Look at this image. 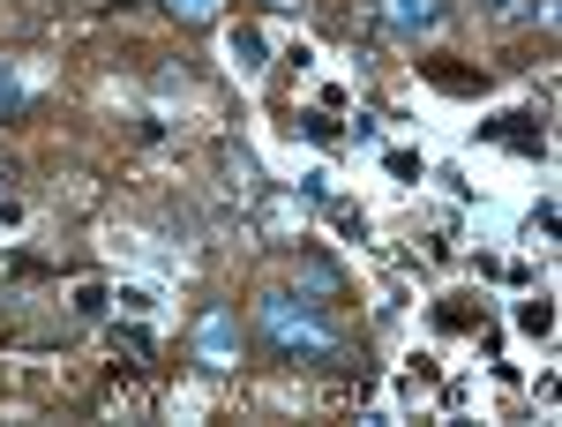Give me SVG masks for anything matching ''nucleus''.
Segmentation results:
<instances>
[{
	"instance_id": "nucleus-1",
	"label": "nucleus",
	"mask_w": 562,
	"mask_h": 427,
	"mask_svg": "<svg viewBox=\"0 0 562 427\" xmlns=\"http://www.w3.org/2000/svg\"><path fill=\"white\" fill-rule=\"evenodd\" d=\"M256 338L278 352V360H307V368H360L352 338L330 323V307H315L307 293H262L256 300Z\"/></svg>"
},
{
	"instance_id": "nucleus-2",
	"label": "nucleus",
	"mask_w": 562,
	"mask_h": 427,
	"mask_svg": "<svg viewBox=\"0 0 562 427\" xmlns=\"http://www.w3.org/2000/svg\"><path fill=\"white\" fill-rule=\"evenodd\" d=\"M240 352H248V330H240V315H233L225 300H211V307L195 315V360L225 375V368H240Z\"/></svg>"
},
{
	"instance_id": "nucleus-3",
	"label": "nucleus",
	"mask_w": 562,
	"mask_h": 427,
	"mask_svg": "<svg viewBox=\"0 0 562 427\" xmlns=\"http://www.w3.org/2000/svg\"><path fill=\"white\" fill-rule=\"evenodd\" d=\"M383 23L397 38H435L450 23V0H383Z\"/></svg>"
},
{
	"instance_id": "nucleus-4",
	"label": "nucleus",
	"mask_w": 562,
	"mask_h": 427,
	"mask_svg": "<svg viewBox=\"0 0 562 427\" xmlns=\"http://www.w3.org/2000/svg\"><path fill=\"white\" fill-rule=\"evenodd\" d=\"M293 293H307L315 307H338V300H346V270L323 256V248H307V256H301V285H293Z\"/></svg>"
},
{
	"instance_id": "nucleus-5",
	"label": "nucleus",
	"mask_w": 562,
	"mask_h": 427,
	"mask_svg": "<svg viewBox=\"0 0 562 427\" xmlns=\"http://www.w3.org/2000/svg\"><path fill=\"white\" fill-rule=\"evenodd\" d=\"M31 113V83H23V60L0 53V121H23Z\"/></svg>"
},
{
	"instance_id": "nucleus-6",
	"label": "nucleus",
	"mask_w": 562,
	"mask_h": 427,
	"mask_svg": "<svg viewBox=\"0 0 562 427\" xmlns=\"http://www.w3.org/2000/svg\"><path fill=\"white\" fill-rule=\"evenodd\" d=\"M166 15H173L180 31H211L217 15H225V0H166Z\"/></svg>"
},
{
	"instance_id": "nucleus-7",
	"label": "nucleus",
	"mask_w": 562,
	"mask_h": 427,
	"mask_svg": "<svg viewBox=\"0 0 562 427\" xmlns=\"http://www.w3.org/2000/svg\"><path fill=\"white\" fill-rule=\"evenodd\" d=\"M233 68L240 76H262L270 60H262V31H233Z\"/></svg>"
},
{
	"instance_id": "nucleus-8",
	"label": "nucleus",
	"mask_w": 562,
	"mask_h": 427,
	"mask_svg": "<svg viewBox=\"0 0 562 427\" xmlns=\"http://www.w3.org/2000/svg\"><path fill=\"white\" fill-rule=\"evenodd\" d=\"M518 323L532 338H548V330H555V300H518Z\"/></svg>"
},
{
	"instance_id": "nucleus-9",
	"label": "nucleus",
	"mask_w": 562,
	"mask_h": 427,
	"mask_svg": "<svg viewBox=\"0 0 562 427\" xmlns=\"http://www.w3.org/2000/svg\"><path fill=\"white\" fill-rule=\"evenodd\" d=\"M495 143H510V150H540V128H518V121H487Z\"/></svg>"
},
{
	"instance_id": "nucleus-10",
	"label": "nucleus",
	"mask_w": 562,
	"mask_h": 427,
	"mask_svg": "<svg viewBox=\"0 0 562 427\" xmlns=\"http://www.w3.org/2000/svg\"><path fill=\"white\" fill-rule=\"evenodd\" d=\"M113 345L128 352V360H150L158 345H150V330H135V323H113Z\"/></svg>"
},
{
	"instance_id": "nucleus-11",
	"label": "nucleus",
	"mask_w": 562,
	"mask_h": 427,
	"mask_svg": "<svg viewBox=\"0 0 562 427\" xmlns=\"http://www.w3.org/2000/svg\"><path fill=\"white\" fill-rule=\"evenodd\" d=\"M217 166H225V180H233V188H248V180H256V166H248V150H233V143L217 150Z\"/></svg>"
},
{
	"instance_id": "nucleus-12",
	"label": "nucleus",
	"mask_w": 562,
	"mask_h": 427,
	"mask_svg": "<svg viewBox=\"0 0 562 427\" xmlns=\"http://www.w3.org/2000/svg\"><path fill=\"white\" fill-rule=\"evenodd\" d=\"M105 285H76V315H83V323H98V315H105Z\"/></svg>"
},
{
	"instance_id": "nucleus-13",
	"label": "nucleus",
	"mask_w": 562,
	"mask_h": 427,
	"mask_svg": "<svg viewBox=\"0 0 562 427\" xmlns=\"http://www.w3.org/2000/svg\"><path fill=\"white\" fill-rule=\"evenodd\" d=\"M480 8H487V15H510V0H480Z\"/></svg>"
},
{
	"instance_id": "nucleus-14",
	"label": "nucleus",
	"mask_w": 562,
	"mask_h": 427,
	"mask_svg": "<svg viewBox=\"0 0 562 427\" xmlns=\"http://www.w3.org/2000/svg\"><path fill=\"white\" fill-rule=\"evenodd\" d=\"M270 8H301V0H270Z\"/></svg>"
}]
</instances>
